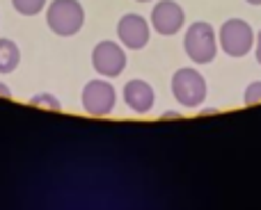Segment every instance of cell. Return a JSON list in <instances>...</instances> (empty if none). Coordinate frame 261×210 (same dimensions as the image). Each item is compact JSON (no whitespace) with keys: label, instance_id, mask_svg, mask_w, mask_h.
Masks as SVG:
<instances>
[{"label":"cell","instance_id":"obj_12","mask_svg":"<svg viewBox=\"0 0 261 210\" xmlns=\"http://www.w3.org/2000/svg\"><path fill=\"white\" fill-rule=\"evenodd\" d=\"M30 105H35V107H44V110H62V103H60V99L58 96H53V94H48V92H39V94H35V96H30Z\"/></svg>","mask_w":261,"mask_h":210},{"label":"cell","instance_id":"obj_7","mask_svg":"<svg viewBox=\"0 0 261 210\" xmlns=\"http://www.w3.org/2000/svg\"><path fill=\"white\" fill-rule=\"evenodd\" d=\"M117 37L128 50H140L149 44L151 23L140 14H124L117 23Z\"/></svg>","mask_w":261,"mask_h":210},{"label":"cell","instance_id":"obj_4","mask_svg":"<svg viewBox=\"0 0 261 210\" xmlns=\"http://www.w3.org/2000/svg\"><path fill=\"white\" fill-rule=\"evenodd\" d=\"M206 78L197 69H176L172 76V94L184 107H199L206 101Z\"/></svg>","mask_w":261,"mask_h":210},{"label":"cell","instance_id":"obj_9","mask_svg":"<svg viewBox=\"0 0 261 210\" xmlns=\"http://www.w3.org/2000/svg\"><path fill=\"white\" fill-rule=\"evenodd\" d=\"M122 96H124V103L128 105V110L135 112V114H147L153 107V103H156V92H153V87L144 80H138V78H133V80H128L126 85H124Z\"/></svg>","mask_w":261,"mask_h":210},{"label":"cell","instance_id":"obj_2","mask_svg":"<svg viewBox=\"0 0 261 210\" xmlns=\"http://www.w3.org/2000/svg\"><path fill=\"white\" fill-rule=\"evenodd\" d=\"M218 48L229 57H245L254 48V30L243 18H229L218 32Z\"/></svg>","mask_w":261,"mask_h":210},{"label":"cell","instance_id":"obj_10","mask_svg":"<svg viewBox=\"0 0 261 210\" xmlns=\"http://www.w3.org/2000/svg\"><path fill=\"white\" fill-rule=\"evenodd\" d=\"M21 64V48L16 41L3 37L0 39V73H12L16 71V67Z\"/></svg>","mask_w":261,"mask_h":210},{"label":"cell","instance_id":"obj_15","mask_svg":"<svg viewBox=\"0 0 261 210\" xmlns=\"http://www.w3.org/2000/svg\"><path fill=\"white\" fill-rule=\"evenodd\" d=\"M0 96H3V99H12V92L7 89V85H5V82H0Z\"/></svg>","mask_w":261,"mask_h":210},{"label":"cell","instance_id":"obj_3","mask_svg":"<svg viewBox=\"0 0 261 210\" xmlns=\"http://www.w3.org/2000/svg\"><path fill=\"white\" fill-rule=\"evenodd\" d=\"M184 50L195 64H208L213 62L218 53V37L208 23L197 21L190 23L184 37Z\"/></svg>","mask_w":261,"mask_h":210},{"label":"cell","instance_id":"obj_16","mask_svg":"<svg viewBox=\"0 0 261 210\" xmlns=\"http://www.w3.org/2000/svg\"><path fill=\"white\" fill-rule=\"evenodd\" d=\"M245 3H250V5H261V0H245Z\"/></svg>","mask_w":261,"mask_h":210},{"label":"cell","instance_id":"obj_13","mask_svg":"<svg viewBox=\"0 0 261 210\" xmlns=\"http://www.w3.org/2000/svg\"><path fill=\"white\" fill-rule=\"evenodd\" d=\"M243 101H245V105H257V103H261V80L252 82V85L245 89Z\"/></svg>","mask_w":261,"mask_h":210},{"label":"cell","instance_id":"obj_6","mask_svg":"<svg viewBox=\"0 0 261 210\" xmlns=\"http://www.w3.org/2000/svg\"><path fill=\"white\" fill-rule=\"evenodd\" d=\"M92 67L103 78H117L126 69V50L117 41H99L92 50Z\"/></svg>","mask_w":261,"mask_h":210},{"label":"cell","instance_id":"obj_14","mask_svg":"<svg viewBox=\"0 0 261 210\" xmlns=\"http://www.w3.org/2000/svg\"><path fill=\"white\" fill-rule=\"evenodd\" d=\"M254 53H257V62L261 64V32L254 37Z\"/></svg>","mask_w":261,"mask_h":210},{"label":"cell","instance_id":"obj_1","mask_svg":"<svg viewBox=\"0 0 261 210\" xmlns=\"http://www.w3.org/2000/svg\"><path fill=\"white\" fill-rule=\"evenodd\" d=\"M85 23V9L78 0H50L46 5V25L58 37H73Z\"/></svg>","mask_w":261,"mask_h":210},{"label":"cell","instance_id":"obj_11","mask_svg":"<svg viewBox=\"0 0 261 210\" xmlns=\"http://www.w3.org/2000/svg\"><path fill=\"white\" fill-rule=\"evenodd\" d=\"M46 5H48V0H12V7L21 16H37L46 9Z\"/></svg>","mask_w":261,"mask_h":210},{"label":"cell","instance_id":"obj_8","mask_svg":"<svg viewBox=\"0 0 261 210\" xmlns=\"http://www.w3.org/2000/svg\"><path fill=\"white\" fill-rule=\"evenodd\" d=\"M151 27L163 37H170L176 35V32L184 27L186 23V14L184 7L174 0H161V3L153 5V12H151Z\"/></svg>","mask_w":261,"mask_h":210},{"label":"cell","instance_id":"obj_5","mask_svg":"<svg viewBox=\"0 0 261 210\" xmlns=\"http://www.w3.org/2000/svg\"><path fill=\"white\" fill-rule=\"evenodd\" d=\"M81 105L90 116H108L117 105V92L108 80L96 78L83 87Z\"/></svg>","mask_w":261,"mask_h":210},{"label":"cell","instance_id":"obj_17","mask_svg":"<svg viewBox=\"0 0 261 210\" xmlns=\"http://www.w3.org/2000/svg\"><path fill=\"white\" fill-rule=\"evenodd\" d=\"M138 3H149V0H138Z\"/></svg>","mask_w":261,"mask_h":210}]
</instances>
